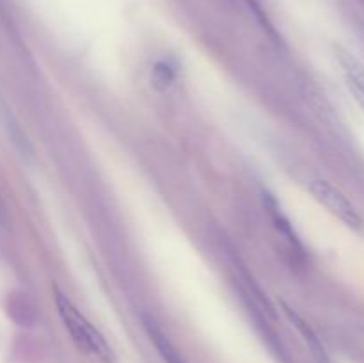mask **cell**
<instances>
[{"instance_id":"obj_2","label":"cell","mask_w":364,"mask_h":363,"mask_svg":"<svg viewBox=\"0 0 364 363\" xmlns=\"http://www.w3.org/2000/svg\"><path fill=\"white\" fill-rule=\"evenodd\" d=\"M309 192L313 194V198L320 203L322 206H326L333 216H336L341 223L347 224L352 230H359L363 226V217L361 214L355 210V206L348 201L347 196L341 191H338L334 185H331L329 182L322 180V178H315L308 184Z\"/></svg>"},{"instance_id":"obj_4","label":"cell","mask_w":364,"mask_h":363,"mask_svg":"<svg viewBox=\"0 0 364 363\" xmlns=\"http://www.w3.org/2000/svg\"><path fill=\"white\" fill-rule=\"evenodd\" d=\"M144 326L148 330L149 338L155 344V347L159 349V352L162 354L164 362L166 363H185V359L181 358L180 352L176 351L173 344H171L169 338L164 335V331L156 326V322L153 319H144Z\"/></svg>"},{"instance_id":"obj_3","label":"cell","mask_w":364,"mask_h":363,"mask_svg":"<svg viewBox=\"0 0 364 363\" xmlns=\"http://www.w3.org/2000/svg\"><path fill=\"white\" fill-rule=\"evenodd\" d=\"M336 59L341 71H343L352 96L364 110V64L343 48H336Z\"/></svg>"},{"instance_id":"obj_1","label":"cell","mask_w":364,"mask_h":363,"mask_svg":"<svg viewBox=\"0 0 364 363\" xmlns=\"http://www.w3.org/2000/svg\"><path fill=\"white\" fill-rule=\"evenodd\" d=\"M53 299H55V306L57 312H59L60 315V320H63L64 327L68 330V333H70L75 345H77L84 354L91 356L96 362L116 363V354H114L109 342H107L105 337L89 322L87 317H85L84 313H80V310L71 302V299L68 298V295H64L59 288H55Z\"/></svg>"}]
</instances>
